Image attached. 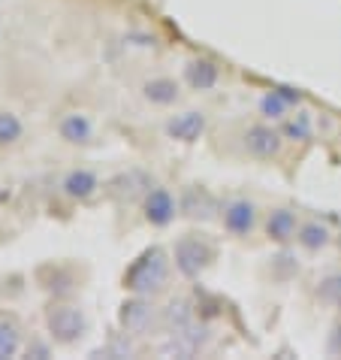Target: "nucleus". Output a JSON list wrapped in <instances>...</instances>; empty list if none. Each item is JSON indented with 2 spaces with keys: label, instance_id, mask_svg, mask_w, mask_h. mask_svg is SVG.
I'll return each mask as SVG.
<instances>
[{
  "label": "nucleus",
  "instance_id": "obj_18",
  "mask_svg": "<svg viewBox=\"0 0 341 360\" xmlns=\"http://www.w3.org/2000/svg\"><path fill=\"white\" fill-rule=\"evenodd\" d=\"M163 324L173 330V333H182L185 327L194 324V309H190L185 300H173V303L163 309Z\"/></svg>",
  "mask_w": 341,
  "mask_h": 360
},
{
  "label": "nucleus",
  "instance_id": "obj_15",
  "mask_svg": "<svg viewBox=\"0 0 341 360\" xmlns=\"http://www.w3.org/2000/svg\"><path fill=\"white\" fill-rule=\"evenodd\" d=\"M296 233H299V224H296V215L290 212V209H275V212H269L266 236L272 239V243H290V239H296Z\"/></svg>",
  "mask_w": 341,
  "mask_h": 360
},
{
  "label": "nucleus",
  "instance_id": "obj_5",
  "mask_svg": "<svg viewBox=\"0 0 341 360\" xmlns=\"http://www.w3.org/2000/svg\"><path fill=\"white\" fill-rule=\"evenodd\" d=\"M142 215L152 227H166V224H173V218L178 215V203L166 188L157 185L142 197Z\"/></svg>",
  "mask_w": 341,
  "mask_h": 360
},
{
  "label": "nucleus",
  "instance_id": "obj_4",
  "mask_svg": "<svg viewBox=\"0 0 341 360\" xmlns=\"http://www.w3.org/2000/svg\"><path fill=\"white\" fill-rule=\"evenodd\" d=\"M154 318H157V309L152 306V297H127L121 306H118V327L124 330V333L130 336H142L152 330L154 324Z\"/></svg>",
  "mask_w": 341,
  "mask_h": 360
},
{
  "label": "nucleus",
  "instance_id": "obj_9",
  "mask_svg": "<svg viewBox=\"0 0 341 360\" xmlns=\"http://www.w3.org/2000/svg\"><path fill=\"white\" fill-rule=\"evenodd\" d=\"M106 191L112 200H118V203H130V200H136L139 194L152 191V179H148L145 173H139V169H130V173L115 176Z\"/></svg>",
  "mask_w": 341,
  "mask_h": 360
},
{
  "label": "nucleus",
  "instance_id": "obj_19",
  "mask_svg": "<svg viewBox=\"0 0 341 360\" xmlns=\"http://www.w3.org/2000/svg\"><path fill=\"white\" fill-rule=\"evenodd\" d=\"M46 269L52 273V278L39 276V282H43L46 291H52L55 297H67V294H73V291H76V278H73V273H67L64 266H46Z\"/></svg>",
  "mask_w": 341,
  "mask_h": 360
},
{
  "label": "nucleus",
  "instance_id": "obj_3",
  "mask_svg": "<svg viewBox=\"0 0 341 360\" xmlns=\"http://www.w3.org/2000/svg\"><path fill=\"white\" fill-rule=\"evenodd\" d=\"M215 261V248L206 243L203 236L187 233L175 243V266L185 278H199L203 269Z\"/></svg>",
  "mask_w": 341,
  "mask_h": 360
},
{
  "label": "nucleus",
  "instance_id": "obj_21",
  "mask_svg": "<svg viewBox=\"0 0 341 360\" xmlns=\"http://www.w3.org/2000/svg\"><path fill=\"white\" fill-rule=\"evenodd\" d=\"M22 118L15 112H0V146H15L18 139H22Z\"/></svg>",
  "mask_w": 341,
  "mask_h": 360
},
{
  "label": "nucleus",
  "instance_id": "obj_1",
  "mask_svg": "<svg viewBox=\"0 0 341 360\" xmlns=\"http://www.w3.org/2000/svg\"><path fill=\"white\" fill-rule=\"evenodd\" d=\"M124 291L139 294V297H154L166 288L169 282V255L160 245L145 248L133 264L124 269Z\"/></svg>",
  "mask_w": 341,
  "mask_h": 360
},
{
  "label": "nucleus",
  "instance_id": "obj_11",
  "mask_svg": "<svg viewBox=\"0 0 341 360\" xmlns=\"http://www.w3.org/2000/svg\"><path fill=\"white\" fill-rule=\"evenodd\" d=\"M58 136L69 146H88L94 139V124L82 112H64L58 118Z\"/></svg>",
  "mask_w": 341,
  "mask_h": 360
},
{
  "label": "nucleus",
  "instance_id": "obj_8",
  "mask_svg": "<svg viewBox=\"0 0 341 360\" xmlns=\"http://www.w3.org/2000/svg\"><path fill=\"white\" fill-rule=\"evenodd\" d=\"M203 134H206V115L196 112V109L178 112L166 122V136L175 139V143H196Z\"/></svg>",
  "mask_w": 341,
  "mask_h": 360
},
{
  "label": "nucleus",
  "instance_id": "obj_22",
  "mask_svg": "<svg viewBox=\"0 0 341 360\" xmlns=\"http://www.w3.org/2000/svg\"><path fill=\"white\" fill-rule=\"evenodd\" d=\"M317 297L323 300V303H329V306H341V276L323 278L320 288H317Z\"/></svg>",
  "mask_w": 341,
  "mask_h": 360
},
{
  "label": "nucleus",
  "instance_id": "obj_10",
  "mask_svg": "<svg viewBox=\"0 0 341 360\" xmlns=\"http://www.w3.org/2000/svg\"><path fill=\"white\" fill-rule=\"evenodd\" d=\"M178 212L187 215V218H194V221H208V218H215L218 203H215V197L208 194L206 188L190 185L187 191L182 194V200H178Z\"/></svg>",
  "mask_w": 341,
  "mask_h": 360
},
{
  "label": "nucleus",
  "instance_id": "obj_23",
  "mask_svg": "<svg viewBox=\"0 0 341 360\" xmlns=\"http://www.w3.org/2000/svg\"><path fill=\"white\" fill-rule=\"evenodd\" d=\"M284 134L290 139H299V143H305V139H311V118L302 112V115H296L293 122H287L284 124Z\"/></svg>",
  "mask_w": 341,
  "mask_h": 360
},
{
  "label": "nucleus",
  "instance_id": "obj_7",
  "mask_svg": "<svg viewBox=\"0 0 341 360\" xmlns=\"http://www.w3.org/2000/svg\"><path fill=\"white\" fill-rule=\"evenodd\" d=\"M220 218H224V227L236 236H248L250 230L257 227V206L250 200H229V203L220 209Z\"/></svg>",
  "mask_w": 341,
  "mask_h": 360
},
{
  "label": "nucleus",
  "instance_id": "obj_20",
  "mask_svg": "<svg viewBox=\"0 0 341 360\" xmlns=\"http://www.w3.org/2000/svg\"><path fill=\"white\" fill-rule=\"evenodd\" d=\"M287 109H290V100L284 97L275 88V91H269L260 97V115H266V118H272V122H278V118H284L287 115Z\"/></svg>",
  "mask_w": 341,
  "mask_h": 360
},
{
  "label": "nucleus",
  "instance_id": "obj_2",
  "mask_svg": "<svg viewBox=\"0 0 341 360\" xmlns=\"http://www.w3.org/2000/svg\"><path fill=\"white\" fill-rule=\"evenodd\" d=\"M46 333L58 345H76L88 333V318L79 306L55 300L46 306Z\"/></svg>",
  "mask_w": 341,
  "mask_h": 360
},
{
  "label": "nucleus",
  "instance_id": "obj_14",
  "mask_svg": "<svg viewBox=\"0 0 341 360\" xmlns=\"http://www.w3.org/2000/svg\"><path fill=\"white\" fill-rule=\"evenodd\" d=\"M178 94H182L178 91V82L169 76H154V79H148V82H142V97L152 106H173Z\"/></svg>",
  "mask_w": 341,
  "mask_h": 360
},
{
  "label": "nucleus",
  "instance_id": "obj_24",
  "mask_svg": "<svg viewBox=\"0 0 341 360\" xmlns=\"http://www.w3.org/2000/svg\"><path fill=\"white\" fill-rule=\"evenodd\" d=\"M94 354H103V357H130V354H133V348H130L127 333H124V336H112V339H109V345L100 348V352H94Z\"/></svg>",
  "mask_w": 341,
  "mask_h": 360
},
{
  "label": "nucleus",
  "instance_id": "obj_16",
  "mask_svg": "<svg viewBox=\"0 0 341 360\" xmlns=\"http://www.w3.org/2000/svg\"><path fill=\"white\" fill-rule=\"evenodd\" d=\"M22 352V330L13 318L0 315V360H9Z\"/></svg>",
  "mask_w": 341,
  "mask_h": 360
},
{
  "label": "nucleus",
  "instance_id": "obj_13",
  "mask_svg": "<svg viewBox=\"0 0 341 360\" xmlns=\"http://www.w3.org/2000/svg\"><path fill=\"white\" fill-rule=\"evenodd\" d=\"M61 191L69 200L85 203V200H91L100 191V179H97V173H91V169H69L61 182Z\"/></svg>",
  "mask_w": 341,
  "mask_h": 360
},
{
  "label": "nucleus",
  "instance_id": "obj_6",
  "mask_svg": "<svg viewBox=\"0 0 341 360\" xmlns=\"http://www.w3.org/2000/svg\"><path fill=\"white\" fill-rule=\"evenodd\" d=\"M281 143H284L281 134L266 124H254V127H248V134H245V152L250 158H257V161H272V158H278Z\"/></svg>",
  "mask_w": 341,
  "mask_h": 360
},
{
  "label": "nucleus",
  "instance_id": "obj_26",
  "mask_svg": "<svg viewBox=\"0 0 341 360\" xmlns=\"http://www.w3.org/2000/svg\"><path fill=\"white\" fill-rule=\"evenodd\" d=\"M329 348H333L335 354H341V327H338L335 333H333V345H329Z\"/></svg>",
  "mask_w": 341,
  "mask_h": 360
},
{
  "label": "nucleus",
  "instance_id": "obj_17",
  "mask_svg": "<svg viewBox=\"0 0 341 360\" xmlns=\"http://www.w3.org/2000/svg\"><path fill=\"white\" fill-rule=\"evenodd\" d=\"M299 245L308 248V252H320V248L329 245V227H323L320 221H308V224H299Z\"/></svg>",
  "mask_w": 341,
  "mask_h": 360
},
{
  "label": "nucleus",
  "instance_id": "obj_12",
  "mask_svg": "<svg viewBox=\"0 0 341 360\" xmlns=\"http://www.w3.org/2000/svg\"><path fill=\"white\" fill-rule=\"evenodd\" d=\"M220 79V67L212 58H190L185 64V82L194 88V91H212Z\"/></svg>",
  "mask_w": 341,
  "mask_h": 360
},
{
  "label": "nucleus",
  "instance_id": "obj_25",
  "mask_svg": "<svg viewBox=\"0 0 341 360\" xmlns=\"http://www.w3.org/2000/svg\"><path fill=\"white\" fill-rule=\"evenodd\" d=\"M27 357H39V360H46V357H52V348H48V345H39V342H34L31 348H27Z\"/></svg>",
  "mask_w": 341,
  "mask_h": 360
}]
</instances>
